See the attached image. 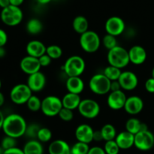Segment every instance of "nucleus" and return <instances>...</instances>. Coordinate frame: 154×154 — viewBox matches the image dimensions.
I'll return each mask as SVG.
<instances>
[{
    "mask_svg": "<svg viewBox=\"0 0 154 154\" xmlns=\"http://www.w3.org/2000/svg\"><path fill=\"white\" fill-rule=\"evenodd\" d=\"M66 87L68 93L80 95L84 90V82L80 77H69L66 80Z\"/></svg>",
    "mask_w": 154,
    "mask_h": 154,
    "instance_id": "nucleus-21",
    "label": "nucleus"
},
{
    "mask_svg": "<svg viewBox=\"0 0 154 154\" xmlns=\"http://www.w3.org/2000/svg\"><path fill=\"white\" fill-rule=\"evenodd\" d=\"M42 101L38 96L32 95L26 103L29 110L33 112L40 111L42 108Z\"/></svg>",
    "mask_w": 154,
    "mask_h": 154,
    "instance_id": "nucleus-32",
    "label": "nucleus"
},
{
    "mask_svg": "<svg viewBox=\"0 0 154 154\" xmlns=\"http://www.w3.org/2000/svg\"><path fill=\"white\" fill-rule=\"evenodd\" d=\"M9 5H11L10 0H0V7L2 9L8 7Z\"/></svg>",
    "mask_w": 154,
    "mask_h": 154,
    "instance_id": "nucleus-46",
    "label": "nucleus"
},
{
    "mask_svg": "<svg viewBox=\"0 0 154 154\" xmlns=\"http://www.w3.org/2000/svg\"><path fill=\"white\" fill-rule=\"evenodd\" d=\"M111 81L103 73H98L91 77L89 87L93 93L102 96L111 92Z\"/></svg>",
    "mask_w": 154,
    "mask_h": 154,
    "instance_id": "nucleus-4",
    "label": "nucleus"
},
{
    "mask_svg": "<svg viewBox=\"0 0 154 154\" xmlns=\"http://www.w3.org/2000/svg\"><path fill=\"white\" fill-rule=\"evenodd\" d=\"M90 148L88 144L77 141L71 147V154H87Z\"/></svg>",
    "mask_w": 154,
    "mask_h": 154,
    "instance_id": "nucleus-30",
    "label": "nucleus"
},
{
    "mask_svg": "<svg viewBox=\"0 0 154 154\" xmlns=\"http://www.w3.org/2000/svg\"><path fill=\"white\" fill-rule=\"evenodd\" d=\"M147 129L148 128L147 125L144 123H141L138 119L135 117H131L127 120L126 123V130L134 135L141 131L147 130Z\"/></svg>",
    "mask_w": 154,
    "mask_h": 154,
    "instance_id": "nucleus-24",
    "label": "nucleus"
},
{
    "mask_svg": "<svg viewBox=\"0 0 154 154\" xmlns=\"http://www.w3.org/2000/svg\"><path fill=\"white\" fill-rule=\"evenodd\" d=\"M122 72L121 69L112 66H108L104 70L103 74L110 80L111 81H118L120 78Z\"/></svg>",
    "mask_w": 154,
    "mask_h": 154,
    "instance_id": "nucleus-29",
    "label": "nucleus"
},
{
    "mask_svg": "<svg viewBox=\"0 0 154 154\" xmlns=\"http://www.w3.org/2000/svg\"><path fill=\"white\" fill-rule=\"evenodd\" d=\"M26 29L29 34L38 35L43 30V23L37 18H32L27 22Z\"/></svg>",
    "mask_w": 154,
    "mask_h": 154,
    "instance_id": "nucleus-27",
    "label": "nucleus"
},
{
    "mask_svg": "<svg viewBox=\"0 0 154 154\" xmlns=\"http://www.w3.org/2000/svg\"><path fill=\"white\" fill-rule=\"evenodd\" d=\"M0 18L3 23L6 26H16L22 22L23 13L20 7L9 5L8 7L2 10Z\"/></svg>",
    "mask_w": 154,
    "mask_h": 154,
    "instance_id": "nucleus-6",
    "label": "nucleus"
},
{
    "mask_svg": "<svg viewBox=\"0 0 154 154\" xmlns=\"http://www.w3.org/2000/svg\"><path fill=\"white\" fill-rule=\"evenodd\" d=\"M5 102V96L1 91H0V107L2 106Z\"/></svg>",
    "mask_w": 154,
    "mask_h": 154,
    "instance_id": "nucleus-50",
    "label": "nucleus"
},
{
    "mask_svg": "<svg viewBox=\"0 0 154 154\" xmlns=\"http://www.w3.org/2000/svg\"><path fill=\"white\" fill-rule=\"evenodd\" d=\"M93 134H94L93 129L87 123L79 125L76 128L75 132L77 141L88 144L93 141Z\"/></svg>",
    "mask_w": 154,
    "mask_h": 154,
    "instance_id": "nucleus-15",
    "label": "nucleus"
},
{
    "mask_svg": "<svg viewBox=\"0 0 154 154\" xmlns=\"http://www.w3.org/2000/svg\"><path fill=\"white\" fill-rule=\"evenodd\" d=\"M26 127L27 123L24 117L14 113L6 116L2 129L5 135L17 139L25 135Z\"/></svg>",
    "mask_w": 154,
    "mask_h": 154,
    "instance_id": "nucleus-1",
    "label": "nucleus"
},
{
    "mask_svg": "<svg viewBox=\"0 0 154 154\" xmlns=\"http://www.w3.org/2000/svg\"><path fill=\"white\" fill-rule=\"evenodd\" d=\"M81 100L82 99H81L79 95L68 93L62 99V103H63V108L74 111L78 108Z\"/></svg>",
    "mask_w": 154,
    "mask_h": 154,
    "instance_id": "nucleus-23",
    "label": "nucleus"
},
{
    "mask_svg": "<svg viewBox=\"0 0 154 154\" xmlns=\"http://www.w3.org/2000/svg\"><path fill=\"white\" fill-rule=\"evenodd\" d=\"M52 136L53 134L51 129L46 127H42L39 130L38 133L37 139L41 143H46L51 141Z\"/></svg>",
    "mask_w": 154,
    "mask_h": 154,
    "instance_id": "nucleus-33",
    "label": "nucleus"
},
{
    "mask_svg": "<svg viewBox=\"0 0 154 154\" xmlns=\"http://www.w3.org/2000/svg\"><path fill=\"white\" fill-rule=\"evenodd\" d=\"M87 154H106L105 150L102 147H99V146H95L90 148L88 153Z\"/></svg>",
    "mask_w": 154,
    "mask_h": 154,
    "instance_id": "nucleus-42",
    "label": "nucleus"
},
{
    "mask_svg": "<svg viewBox=\"0 0 154 154\" xmlns=\"http://www.w3.org/2000/svg\"><path fill=\"white\" fill-rule=\"evenodd\" d=\"M63 108L62 99L56 96H48L42 101L41 111L47 117H55Z\"/></svg>",
    "mask_w": 154,
    "mask_h": 154,
    "instance_id": "nucleus-7",
    "label": "nucleus"
},
{
    "mask_svg": "<svg viewBox=\"0 0 154 154\" xmlns=\"http://www.w3.org/2000/svg\"><path fill=\"white\" fill-rule=\"evenodd\" d=\"M134 146L141 151L151 150L154 146V135L150 130H143L135 135Z\"/></svg>",
    "mask_w": 154,
    "mask_h": 154,
    "instance_id": "nucleus-10",
    "label": "nucleus"
},
{
    "mask_svg": "<svg viewBox=\"0 0 154 154\" xmlns=\"http://www.w3.org/2000/svg\"><path fill=\"white\" fill-rule=\"evenodd\" d=\"M5 151V150H4V149L2 148V147L0 145V154H4Z\"/></svg>",
    "mask_w": 154,
    "mask_h": 154,
    "instance_id": "nucleus-52",
    "label": "nucleus"
},
{
    "mask_svg": "<svg viewBox=\"0 0 154 154\" xmlns=\"http://www.w3.org/2000/svg\"><path fill=\"white\" fill-rule=\"evenodd\" d=\"M41 128L42 127H40V126L37 123H30L29 125H27L25 135H26L31 139H35V138H37L38 133Z\"/></svg>",
    "mask_w": 154,
    "mask_h": 154,
    "instance_id": "nucleus-35",
    "label": "nucleus"
},
{
    "mask_svg": "<svg viewBox=\"0 0 154 154\" xmlns=\"http://www.w3.org/2000/svg\"><path fill=\"white\" fill-rule=\"evenodd\" d=\"M63 71L69 77H80L84 72L86 63L84 59L78 55L69 57L63 66Z\"/></svg>",
    "mask_w": 154,
    "mask_h": 154,
    "instance_id": "nucleus-3",
    "label": "nucleus"
},
{
    "mask_svg": "<svg viewBox=\"0 0 154 154\" xmlns=\"http://www.w3.org/2000/svg\"><path fill=\"white\" fill-rule=\"evenodd\" d=\"M24 154H43L44 148L42 144L35 139H31L27 141L24 145L23 148Z\"/></svg>",
    "mask_w": 154,
    "mask_h": 154,
    "instance_id": "nucleus-25",
    "label": "nucleus"
},
{
    "mask_svg": "<svg viewBox=\"0 0 154 154\" xmlns=\"http://www.w3.org/2000/svg\"><path fill=\"white\" fill-rule=\"evenodd\" d=\"M79 42L83 51L89 54H93L96 52L100 48L101 38L96 32L88 30L81 35Z\"/></svg>",
    "mask_w": 154,
    "mask_h": 154,
    "instance_id": "nucleus-5",
    "label": "nucleus"
},
{
    "mask_svg": "<svg viewBox=\"0 0 154 154\" xmlns=\"http://www.w3.org/2000/svg\"><path fill=\"white\" fill-rule=\"evenodd\" d=\"M144 108V102L142 99L138 96H132L127 97L123 109L130 115H137L142 111Z\"/></svg>",
    "mask_w": 154,
    "mask_h": 154,
    "instance_id": "nucleus-17",
    "label": "nucleus"
},
{
    "mask_svg": "<svg viewBox=\"0 0 154 154\" xmlns=\"http://www.w3.org/2000/svg\"><path fill=\"white\" fill-rule=\"evenodd\" d=\"M103 140L102 138V133H101L100 130L94 131V134H93V141H101Z\"/></svg>",
    "mask_w": 154,
    "mask_h": 154,
    "instance_id": "nucleus-45",
    "label": "nucleus"
},
{
    "mask_svg": "<svg viewBox=\"0 0 154 154\" xmlns=\"http://www.w3.org/2000/svg\"><path fill=\"white\" fill-rule=\"evenodd\" d=\"M100 131L103 140L105 141L115 140L116 136L117 135L114 126L112 124H110V123H107V124L104 125L102 129H100Z\"/></svg>",
    "mask_w": 154,
    "mask_h": 154,
    "instance_id": "nucleus-28",
    "label": "nucleus"
},
{
    "mask_svg": "<svg viewBox=\"0 0 154 154\" xmlns=\"http://www.w3.org/2000/svg\"><path fill=\"white\" fill-rule=\"evenodd\" d=\"M107 59L109 66H114L120 69L126 67L130 63L129 51L119 45L108 51Z\"/></svg>",
    "mask_w": 154,
    "mask_h": 154,
    "instance_id": "nucleus-2",
    "label": "nucleus"
},
{
    "mask_svg": "<svg viewBox=\"0 0 154 154\" xmlns=\"http://www.w3.org/2000/svg\"><path fill=\"white\" fill-rule=\"evenodd\" d=\"M4 154H24V153L23 149H20L19 148V147H14V148L9 149V150H5Z\"/></svg>",
    "mask_w": 154,
    "mask_h": 154,
    "instance_id": "nucleus-43",
    "label": "nucleus"
},
{
    "mask_svg": "<svg viewBox=\"0 0 154 154\" xmlns=\"http://www.w3.org/2000/svg\"><path fill=\"white\" fill-rule=\"evenodd\" d=\"M105 29L107 34L117 37L124 32L126 30V23L120 17H111L105 22Z\"/></svg>",
    "mask_w": 154,
    "mask_h": 154,
    "instance_id": "nucleus-11",
    "label": "nucleus"
},
{
    "mask_svg": "<svg viewBox=\"0 0 154 154\" xmlns=\"http://www.w3.org/2000/svg\"><path fill=\"white\" fill-rule=\"evenodd\" d=\"M58 116L64 122H70L73 120L74 118V113L73 111L68 108H63L60 112L59 113Z\"/></svg>",
    "mask_w": 154,
    "mask_h": 154,
    "instance_id": "nucleus-38",
    "label": "nucleus"
},
{
    "mask_svg": "<svg viewBox=\"0 0 154 154\" xmlns=\"http://www.w3.org/2000/svg\"><path fill=\"white\" fill-rule=\"evenodd\" d=\"M53 1H56V2H61V1H63V0H53Z\"/></svg>",
    "mask_w": 154,
    "mask_h": 154,
    "instance_id": "nucleus-55",
    "label": "nucleus"
},
{
    "mask_svg": "<svg viewBox=\"0 0 154 154\" xmlns=\"http://www.w3.org/2000/svg\"><path fill=\"white\" fill-rule=\"evenodd\" d=\"M46 82L47 80L45 75L42 72H38L29 75L26 84L32 93L33 92L38 93L43 90L46 85Z\"/></svg>",
    "mask_w": 154,
    "mask_h": 154,
    "instance_id": "nucleus-16",
    "label": "nucleus"
},
{
    "mask_svg": "<svg viewBox=\"0 0 154 154\" xmlns=\"http://www.w3.org/2000/svg\"><path fill=\"white\" fill-rule=\"evenodd\" d=\"M6 55V50L4 47H0V58H3Z\"/></svg>",
    "mask_w": 154,
    "mask_h": 154,
    "instance_id": "nucleus-49",
    "label": "nucleus"
},
{
    "mask_svg": "<svg viewBox=\"0 0 154 154\" xmlns=\"http://www.w3.org/2000/svg\"><path fill=\"white\" fill-rule=\"evenodd\" d=\"M46 49L47 47L44 45L43 42L38 40L30 41L26 47V51L28 56L35 58H39L46 54Z\"/></svg>",
    "mask_w": 154,
    "mask_h": 154,
    "instance_id": "nucleus-19",
    "label": "nucleus"
},
{
    "mask_svg": "<svg viewBox=\"0 0 154 154\" xmlns=\"http://www.w3.org/2000/svg\"><path fill=\"white\" fill-rule=\"evenodd\" d=\"M48 153L49 154H71V147L64 140L57 139L50 144Z\"/></svg>",
    "mask_w": 154,
    "mask_h": 154,
    "instance_id": "nucleus-22",
    "label": "nucleus"
},
{
    "mask_svg": "<svg viewBox=\"0 0 154 154\" xmlns=\"http://www.w3.org/2000/svg\"><path fill=\"white\" fill-rule=\"evenodd\" d=\"M51 1H53V0H37L38 2L41 5H47L51 2Z\"/></svg>",
    "mask_w": 154,
    "mask_h": 154,
    "instance_id": "nucleus-51",
    "label": "nucleus"
},
{
    "mask_svg": "<svg viewBox=\"0 0 154 154\" xmlns=\"http://www.w3.org/2000/svg\"><path fill=\"white\" fill-rule=\"evenodd\" d=\"M122 90L121 87H120V84L119 83L118 81H111V92L114 91H118V90Z\"/></svg>",
    "mask_w": 154,
    "mask_h": 154,
    "instance_id": "nucleus-44",
    "label": "nucleus"
},
{
    "mask_svg": "<svg viewBox=\"0 0 154 154\" xmlns=\"http://www.w3.org/2000/svg\"><path fill=\"white\" fill-rule=\"evenodd\" d=\"M1 87H2V81H1V79H0V90H1Z\"/></svg>",
    "mask_w": 154,
    "mask_h": 154,
    "instance_id": "nucleus-54",
    "label": "nucleus"
},
{
    "mask_svg": "<svg viewBox=\"0 0 154 154\" xmlns=\"http://www.w3.org/2000/svg\"><path fill=\"white\" fill-rule=\"evenodd\" d=\"M46 54L52 60H57V59L60 58L63 55V50L58 45H52L47 47Z\"/></svg>",
    "mask_w": 154,
    "mask_h": 154,
    "instance_id": "nucleus-31",
    "label": "nucleus"
},
{
    "mask_svg": "<svg viewBox=\"0 0 154 154\" xmlns=\"http://www.w3.org/2000/svg\"><path fill=\"white\" fill-rule=\"evenodd\" d=\"M152 78L154 79V68L153 69V70H152Z\"/></svg>",
    "mask_w": 154,
    "mask_h": 154,
    "instance_id": "nucleus-53",
    "label": "nucleus"
},
{
    "mask_svg": "<svg viewBox=\"0 0 154 154\" xmlns=\"http://www.w3.org/2000/svg\"><path fill=\"white\" fill-rule=\"evenodd\" d=\"M39 63L42 67H48L51 65V61H52V59L49 57L47 54H44L43 56H42L41 57L38 58Z\"/></svg>",
    "mask_w": 154,
    "mask_h": 154,
    "instance_id": "nucleus-39",
    "label": "nucleus"
},
{
    "mask_svg": "<svg viewBox=\"0 0 154 154\" xmlns=\"http://www.w3.org/2000/svg\"><path fill=\"white\" fill-rule=\"evenodd\" d=\"M115 141L120 150H128L134 146L135 135L127 131H123L117 134L115 138Z\"/></svg>",
    "mask_w": 154,
    "mask_h": 154,
    "instance_id": "nucleus-20",
    "label": "nucleus"
},
{
    "mask_svg": "<svg viewBox=\"0 0 154 154\" xmlns=\"http://www.w3.org/2000/svg\"><path fill=\"white\" fill-rule=\"evenodd\" d=\"M118 81L123 91H132L135 90L138 85V77L131 71L122 72Z\"/></svg>",
    "mask_w": 154,
    "mask_h": 154,
    "instance_id": "nucleus-13",
    "label": "nucleus"
},
{
    "mask_svg": "<svg viewBox=\"0 0 154 154\" xmlns=\"http://www.w3.org/2000/svg\"><path fill=\"white\" fill-rule=\"evenodd\" d=\"M32 96V92L26 84H18L13 87L10 92V99L16 105L26 104L29 98Z\"/></svg>",
    "mask_w": 154,
    "mask_h": 154,
    "instance_id": "nucleus-8",
    "label": "nucleus"
},
{
    "mask_svg": "<svg viewBox=\"0 0 154 154\" xmlns=\"http://www.w3.org/2000/svg\"><path fill=\"white\" fill-rule=\"evenodd\" d=\"M126 99L127 97L123 90L110 92L107 99V104L111 109L118 111L124 108Z\"/></svg>",
    "mask_w": 154,
    "mask_h": 154,
    "instance_id": "nucleus-12",
    "label": "nucleus"
},
{
    "mask_svg": "<svg viewBox=\"0 0 154 154\" xmlns=\"http://www.w3.org/2000/svg\"><path fill=\"white\" fill-rule=\"evenodd\" d=\"M17 143V142L16 138L5 135V136L2 139L0 145L2 147V148L4 149V150H9V149H12L16 147Z\"/></svg>",
    "mask_w": 154,
    "mask_h": 154,
    "instance_id": "nucleus-37",
    "label": "nucleus"
},
{
    "mask_svg": "<svg viewBox=\"0 0 154 154\" xmlns=\"http://www.w3.org/2000/svg\"><path fill=\"white\" fill-rule=\"evenodd\" d=\"M8 42V35L5 30L0 29V47H5Z\"/></svg>",
    "mask_w": 154,
    "mask_h": 154,
    "instance_id": "nucleus-41",
    "label": "nucleus"
},
{
    "mask_svg": "<svg viewBox=\"0 0 154 154\" xmlns=\"http://www.w3.org/2000/svg\"><path fill=\"white\" fill-rule=\"evenodd\" d=\"M20 67L23 72L28 75H31L40 72L42 66L39 63L38 58L27 55L20 60Z\"/></svg>",
    "mask_w": 154,
    "mask_h": 154,
    "instance_id": "nucleus-14",
    "label": "nucleus"
},
{
    "mask_svg": "<svg viewBox=\"0 0 154 154\" xmlns=\"http://www.w3.org/2000/svg\"><path fill=\"white\" fill-rule=\"evenodd\" d=\"M103 148L106 154H119L120 150V147L117 145L115 140L105 141Z\"/></svg>",
    "mask_w": 154,
    "mask_h": 154,
    "instance_id": "nucleus-36",
    "label": "nucleus"
},
{
    "mask_svg": "<svg viewBox=\"0 0 154 154\" xmlns=\"http://www.w3.org/2000/svg\"><path fill=\"white\" fill-rule=\"evenodd\" d=\"M129 61L134 65H141L147 60L146 50L140 45H134L129 50Z\"/></svg>",
    "mask_w": 154,
    "mask_h": 154,
    "instance_id": "nucleus-18",
    "label": "nucleus"
},
{
    "mask_svg": "<svg viewBox=\"0 0 154 154\" xmlns=\"http://www.w3.org/2000/svg\"><path fill=\"white\" fill-rule=\"evenodd\" d=\"M145 89L148 93H154V79L150 78L147 79L145 82Z\"/></svg>",
    "mask_w": 154,
    "mask_h": 154,
    "instance_id": "nucleus-40",
    "label": "nucleus"
},
{
    "mask_svg": "<svg viewBox=\"0 0 154 154\" xmlns=\"http://www.w3.org/2000/svg\"><path fill=\"white\" fill-rule=\"evenodd\" d=\"M102 45L103 46L106 48L107 50L110 51V50L113 49L114 48H115L116 46H117V38H116L115 36L111 35L106 34L102 38Z\"/></svg>",
    "mask_w": 154,
    "mask_h": 154,
    "instance_id": "nucleus-34",
    "label": "nucleus"
},
{
    "mask_svg": "<svg viewBox=\"0 0 154 154\" xmlns=\"http://www.w3.org/2000/svg\"><path fill=\"white\" fill-rule=\"evenodd\" d=\"M23 2L24 0H10L11 5L17 6V7H20L23 3Z\"/></svg>",
    "mask_w": 154,
    "mask_h": 154,
    "instance_id": "nucleus-47",
    "label": "nucleus"
},
{
    "mask_svg": "<svg viewBox=\"0 0 154 154\" xmlns=\"http://www.w3.org/2000/svg\"><path fill=\"white\" fill-rule=\"evenodd\" d=\"M72 27L75 32L80 35L84 34L89 30V22L87 18L84 16L75 17L72 22Z\"/></svg>",
    "mask_w": 154,
    "mask_h": 154,
    "instance_id": "nucleus-26",
    "label": "nucleus"
},
{
    "mask_svg": "<svg viewBox=\"0 0 154 154\" xmlns=\"http://www.w3.org/2000/svg\"><path fill=\"white\" fill-rule=\"evenodd\" d=\"M79 114L87 119H94L99 116L101 108L99 104L92 99H82L78 108Z\"/></svg>",
    "mask_w": 154,
    "mask_h": 154,
    "instance_id": "nucleus-9",
    "label": "nucleus"
},
{
    "mask_svg": "<svg viewBox=\"0 0 154 154\" xmlns=\"http://www.w3.org/2000/svg\"><path fill=\"white\" fill-rule=\"evenodd\" d=\"M5 118V117L3 113L2 112V111L0 110V129H2V126H3V123H4Z\"/></svg>",
    "mask_w": 154,
    "mask_h": 154,
    "instance_id": "nucleus-48",
    "label": "nucleus"
}]
</instances>
